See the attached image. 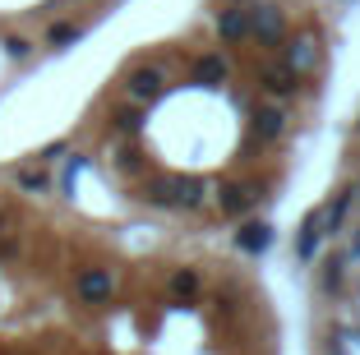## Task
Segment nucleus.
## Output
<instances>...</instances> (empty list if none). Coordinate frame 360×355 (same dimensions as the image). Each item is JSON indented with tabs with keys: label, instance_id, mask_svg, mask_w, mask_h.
Returning <instances> with one entry per match:
<instances>
[{
	"label": "nucleus",
	"instance_id": "nucleus-1",
	"mask_svg": "<svg viewBox=\"0 0 360 355\" xmlns=\"http://www.w3.org/2000/svg\"><path fill=\"white\" fill-rule=\"evenodd\" d=\"M125 88H129V97H139V102H153V97L167 88V74H162L158 65H139V70H129Z\"/></svg>",
	"mask_w": 360,
	"mask_h": 355
},
{
	"label": "nucleus",
	"instance_id": "nucleus-2",
	"mask_svg": "<svg viewBox=\"0 0 360 355\" xmlns=\"http://www.w3.org/2000/svg\"><path fill=\"white\" fill-rule=\"evenodd\" d=\"M153 199H167V203H199V199H203V180L180 176V180H171V185L153 189Z\"/></svg>",
	"mask_w": 360,
	"mask_h": 355
},
{
	"label": "nucleus",
	"instance_id": "nucleus-3",
	"mask_svg": "<svg viewBox=\"0 0 360 355\" xmlns=\"http://www.w3.org/2000/svg\"><path fill=\"white\" fill-rule=\"evenodd\" d=\"M79 295H84L88 304H97V300H106L111 295V272H102V268H93V272H84L79 277Z\"/></svg>",
	"mask_w": 360,
	"mask_h": 355
},
{
	"label": "nucleus",
	"instance_id": "nucleus-4",
	"mask_svg": "<svg viewBox=\"0 0 360 355\" xmlns=\"http://www.w3.org/2000/svg\"><path fill=\"white\" fill-rule=\"evenodd\" d=\"M217 32H222V42H240L245 32H250V14L245 10H226L222 23H217Z\"/></svg>",
	"mask_w": 360,
	"mask_h": 355
},
{
	"label": "nucleus",
	"instance_id": "nucleus-5",
	"mask_svg": "<svg viewBox=\"0 0 360 355\" xmlns=\"http://www.w3.org/2000/svg\"><path fill=\"white\" fill-rule=\"evenodd\" d=\"M255 19H259V37H264V42L273 46L277 37H282V14H277V10H268V5H259V10H255Z\"/></svg>",
	"mask_w": 360,
	"mask_h": 355
},
{
	"label": "nucleus",
	"instance_id": "nucleus-6",
	"mask_svg": "<svg viewBox=\"0 0 360 355\" xmlns=\"http://www.w3.org/2000/svg\"><path fill=\"white\" fill-rule=\"evenodd\" d=\"M277 134H282V115L273 106H259L255 111V138H277Z\"/></svg>",
	"mask_w": 360,
	"mask_h": 355
},
{
	"label": "nucleus",
	"instance_id": "nucleus-7",
	"mask_svg": "<svg viewBox=\"0 0 360 355\" xmlns=\"http://www.w3.org/2000/svg\"><path fill=\"white\" fill-rule=\"evenodd\" d=\"M250 203H255V189H245V185H226L222 189V208L226 212H245Z\"/></svg>",
	"mask_w": 360,
	"mask_h": 355
},
{
	"label": "nucleus",
	"instance_id": "nucleus-8",
	"mask_svg": "<svg viewBox=\"0 0 360 355\" xmlns=\"http://www.w3.org/2000/svg\"><path fill=\"white\" fill-rule=\"evenodd\" d=\"M194 291H199V272H194V268H180L176 277H171V295H180V300H190Z\"/></svg>",
	"mask_w": 360,
	"mask_h": 355
},
{
	"label": "nucleus",
	"instance_id": "nucleus-9",
	"mask_svg": "<svg viewBox=\"0 0 360 355\" xmlns=\"http://www.w3.org/2000/svg\"><path fill=\"white\" fill-rule=\"evenodd\" d=\"M236 240H240V250H250V254H259L268 245V226L264 221H255V226H245L240 235H236Z\"/></svg>",
	"mask_w": 360,
	"mask_h": 355
},
{
	"label": "nucleus",
	"instance_id": "nucleus-10",
	"mask_svg": "<svg viewBox=\"0 0 360 355\" xmlns=\"http://www.w3.org/2000/svg\"><path fill=\"white\" fill-rule=\"evenodd\" d=\"M222 79H226L222 56H208V60H199V84H222Z\"/></svg>",
	"mask_w": 360,
	"mask_h": 355
},
{
	"label": "nucleus",
	"instance_id": "nucleus-11",
	"mask_svg": "<svg viewBox=\"0 0 360 355\" xmlns=\"http://www.w3.org/2000/svg\"><path fill=\"white\" fill-rule=\"evenodd\" d=\"M264 88H268V93H291V88H296V84H291V65H282V70H268V74H264Z\"/></svg>",
	"mask_w": 360,
	"mask_h": 355
},
{
	"label": "nucleus",
	"instance_id": "nucleus-12",
	"mask_svg": "<svg viewBox=\"0 0 360 355\" xmlns=\"http://www.w3.org/2000/svg\"><path fill=\"white\" fill-rule=\"evenodd\" d=\"M309 60H314V42H309V37H300L296 51H291V65H309Z\"/></svg>",
	"mask_w": 360,
	"mask_h": 355
},
{
	"label": "nucleus",
	"instance_id": "nucleus-13",
	"mask_svg": "<svg viewBox=\"0 0 360 355\" xmlns=\"http://www.w3.org/2000/svg\"><path fill=\"white\" fill-rule=\"evenodd\" d=\"M314 231H319V221H309V226H305V235H300V259H309V254H314V245H319V235H314Z\"/></svg>",
	"mask_w": 360,
	"mask_h": 355
},
{
	"label": "nucleus",
	"instance_id": "nucleus-14",
	"mask_svg": "<svg viewBox=\"0 0 360 355\" xmlns=\"http://www.w3.org/2000/svg\"><path fill=\"white\" fill-rule=\"evenodd\" d=\"M75 37H79L75 23H56V28H51V42H56V46H60V42H75Z\"/></svg>",
	"mask_w": 360,
	"mask_h": 355
},
{
	"label": "nucleus",
	"instance_id": "nucleus-15",
	"mask_svg": "<svg viewBox=\"0 0 360 355\" xmlns=\"http://www.w3.org/2000/svg\"><path fill=\"white\" fill-rule=\"evenodd\" d=\"M5 51H10V56H28V42H23V37H10V42H5Z\"/></svg>",
	"mask_w": 360,
	"mask_h": 355
},
{
	"label": "nucleus",
	"instance_id": "nucleus-16",
	"mask_svg": "<svg viewBox=\"0 0 360 355\" xmlns=\"http://www.w3.org/2000/svg\"><path fill=\"white\" fill-rule=\"evenodd\" d=\"M116 120H120V129H139V115H134V111H120Z\"/></svg>",
	"mask_w": 360,
	"mask_h": 355
},
{
	"label": "nucleus",
	"instance_id": "nucleus-17",
	"mask_svg": "<svg viewBox=\"0 0 360 355\" xmlns=\"http://www.w3.org/2000/svg\"><path fill=\"white\" fill-rule=\"evenodd\" d=\"M0 231H5V212H0Z\"/></svg>",
	"mask_w": 360,
	"mask_h": 355
}]
</instances>
